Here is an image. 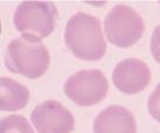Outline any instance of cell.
Returning a JSON list of instances; mask_svg holds the SVG:
<instances>
[{
	"label": "cell",
	"mask_w": 160,
	"mask_h": 133,
	"mask_svg": "<svg viewBox=\"0 0 160 133\" xmlns=\"http://www.w3.org/2000/svg\"><path fill=\"white\" fill-rule=\"evenodd\" d=\"M148 111L154 119L160 121V84L157 85L148 98Z\"/></svg>",
	"instance_id": "11"
},
{
	"label": "cell",
	"mask_w": 160,
	"mask_h": 133,
	"mask_svg": "<svg viewBox=\"0 0 160 133\" xmlns=\"http://www.w3.org/2000/svg\"><path fill=\"white\" fill-rule=\"evenodd\" d=\"M151 47H152L153 57L156 58L157 62L160 63V25L159 26H157L154 32H153Z\"/></svg>",
	"instance_id": "12"
},
{
	"label": "cell",
	"mask_w": 160,
	"mask_h": 133,
	"mask_svg": "<svg viewBox=\"0 0 160 133\" xmlns=\"http://www.w3.org/2000/svg\"><path fill=\"white\" fill-rule=\"evenodd\" d=\"M29 101V91L25 85L15 81L0 78V109L4 111H15L26 106Z\"/></svg>",
	"instance_id": "9"
},
{
	"label": "cell",
	"mask_w": 160,
	"mask_h": 133,
	"mask_svg": "<svg viewBox=\"0 0 160 133\" xmlns=\"http://www.w3.org/2000/svg\"><path fill=\"white\" fill-rule=\"evenodd\" d=\"M32 121L39 133H70L74 129L71 112L56 101H47L32 112Z\"/></svg>",
	"instance_id": "6"
},
{
	"label": "cell",
	"mask_w": 160,
	"mask_h": 133,
	"mask_svg": "<svg viewBox=\"0 0 160 133\" xmlns=\"http://www.w3.org/2000/svg\"><path fill=\"white\" fill-rule=\"evenodd\" d=\"M0 133H34L31 126L21 116H9L1 120Z\"/></svg>",
	"instance_id": "10"
},
{
	"label": "cell",
	"mask_w": 160,
	"mask_h": 133,
	"mask_svg": "<svg viewBox=\"0 0 160 133\" xmlns=\"http://www.w3.org/2000/svg\"><path fill=\"white\" fill-rule=\"evenodd\" d=\"M56 15V7L52 2L25 1L17 8L14 25L25 37L40 41L53 32Z\"/></svg>",
	"instance_id": "3"
},
{
	"label": "cell",
	"mask_w": 160,
	"mask_h": 133,
	"mask_svg": "<svg viewBox=\"0 0 160 133\" xmlns=\"http://www.w3.org/2000/svg\"><path fill=\"white\" fill-rule=\"evenodd\" d=\"M113 83L125 93H137L142 91L151 82V71L144 62L137 58H128L116 66Z\"/></svg>",
	"instance_id": "7"
},
{
	"label": "cell",
	"mask_w": 160,
	"mask_h": 133,
	"mask_svg": "<svg viewBox=\"0 0 160 133\" xmlns=\"http://www.w3.org/2000/svg\"><path fill=\"white\" fill-rule=\"evenodd\" d=\"M108 40L118 47H130L142 37L144 21L140 15L129 6L117 5L105 19Z\"/></svg>",
	"instance_id": "4"
},
{
	"label": "cell",
	"mask_w": 160,
	"mask_h": 133,
	"mask_svg": "<svg viewBox=\"0 0 160 133\" xmlns=\"http://www.w3.org/2000/svg\"><path fill=\"white\" fill-rule=\"evenodd\" d=\"M108 81L99 70H83L72 75L64 85V92L81 106H90L107 96Z\"/></svg>",
	"instance_id": "5"
},
{
	"label": "cell",
	"mask_w": 160,
	"mask_h": 133,
	"mask_svg": "<svg viewBox=\"0 0 160 133\" xmlns=\"http://www.w3.org/2000/svg\"><path fill=\"white\" fill-rule=\"evenodd\" d=\"M136 129L131 112L118 105L105 109L95 121V133H136Z\"/></svg>",
	"instance_id": "8"
},
{
	"label": "cell",
	"mask_w": 160,
	"mask_h": 133,
	"mask_svg": "<svg viewBox=\"0 0 160 133\" xmlns=\"http://www.w3.org/2000/svg\"><path fill=\"white\" fill-rule=\"evenodd\" d=\"M5 62L9 70L15 74L38 78L48 69L49 53L39 40L22 36L8 46Z\"/></svg>",
	"instance_id": "2"
},
{
	"label": "cell",
	"mask_w": 160,
	"mask_h": 133,
	"mask_svg": "<svg viewBox=\"0 0 160 133\" xmlns=\"http://www.w3.org/2000/svg\"><path fill=\"white\" fill-rule=\"evenodd\" d=\"M66 43L71 53L85 61L99 60L105 54L107 44L97 18L87 13L71 17L66 28Z\"/></svg>",
	"instance_id": "1"
}]
</instances>
